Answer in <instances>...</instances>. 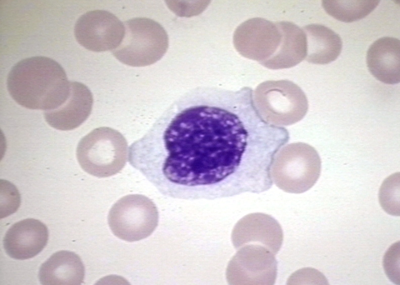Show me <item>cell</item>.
<instances>
[{"instance_id": "5b68a950", "label": "cell", "mask_w": 400, "mask_h": 285, "mask_svg": "<svg viewBox=\"0 0 400 285\" xmlns=\"http://www.w3.org/2000/svg\"><path fill=\"white\" fill-rule=\"evenodd\" d=\"M108 221L116 236L126 242H136L153 233L158 225L159 212L149 198L140 194H129L113 205Z\"/></svg>"}, {"instance_id": "8992f818", "label": "cell", "mask_w": 400, "mask_h": 285, "mask_svg": "<svg viewBox=\"0 0 400 285\" xmlns=\"http://www.w3.org/2000/svg\"><path fill=\"white\" fill-rule=\"evenodd\" d=\"M283 152L286 163L281 169L273 173L274 183L289 193L307 191L320 175L321 161L317 151L309 144L298 142L286 146Z\"/></svg>"}, {"instance_id": "2e32d148", "label": "cell", "mask_w": 400, "mask_h": 285, "mask_svg": "<svg viewBox=\"0 0 400 285\" xmlns=\"http://www.w3.org/2000/svg\"><path fill=\"white\" fill-rule=\"evenodd\" d=\"M379 200L382 209L388 214L399 216V173L384 180L379 191Z\"/></svg>"}, {"instance_id": "5bb4252c", "label": "cell", "mask_w": 400, "mask_h": 285, "mask_svg": "<svg viewBox=\"0 0 400 285\" xmlns=\"http://www.w3.org/2000/svg\"><path fill=\"white\" fill-rule=\"evenodd\" d=\"M306 36V60L316 64H326L335 61L342 50L340 36L323 25L311 24L303 28Z\"/></svg>"}, {"instance_id": "9a60e30c", "label": "cell", "mask_w": 400, "mask_h": 285, "mask_svg": "<svg viewBox=\"0 0 400 285\" xmlns=\"http://www.w3.org/2000/svg\"><path fill=\"white\" fill-rule=\"evenodd\" d=\"M380 1H322V7L328 14L344 22L362 19L371 13Z\"/></svg>"}, {"instance_id": "30bf717a", "label": "cell", "mask_w": 400, "mask_h": 285, "mask_svg": "<svg viewBox=\"0 0 400 285\" xmlns=\"http://www.w3.org/2000/svg\"><path fill=\"white\" fill-rule=\"evenodd\" d=\"M46 226L40 221L27 218L13 224L3 239L8 256L17 260L34 257L44 248L48 240Z\"/></svg>"}, {"instance_id": "7a4b0ae2", "label": "cell", "mask_w": 400, "mask_h": 285, "mask_svg": "<svg viewBox=\"0 0 400 285\" xmlns=\"http://www.w3.org/2000/svg\"><path fill=\"white\" fill-rule=\"evenodd\" d=\"M7 85L17 104L44 111L62 106L71 93V82L63 67L54 60L43 56L17 62L8 74Z\"/></svg>"}, {"instance_id": "7c38bea8", "label": "cell", "mask_w": 400, "mask_h": 285, "mask_svg": "<svg viewBox=\"0 0 400 285\" xmlns=\"http://www.w3.org/2000/svg\"><path fill=\"white\" fill-rule=\"evenodd\" d=\"M400 42L392 37H383L369 47L366 61L370 73L377 79L386 84L400 80Z\"/></svg>"}, {"instance_id": "ac0fdd59", "label": "cell", "mask_w": 400, "mask_h": 285, "mask_svg": "<svg viewBox=\"0 0 400 285\" xmlns=\"http://www.w3.org/2000/svg\"><path fill=\"white\" fill-rule=\"evenodd\" d=\"M395 244H393L385 253L383 260V265L385 273L387 276L393 282L395 283V276H396L395 272L399 275V252L395 256L396 252H394ZM399 249L396 250V252ZM398 278V277H397ZM399 279V278H398Z\"/></svg>"}, {"instance_id": "52a82bcc", "label": "cell", "mask_w": 400, "mask_h": 285, "mask_svg": "<svg viewBox=\"0 0 400 285\" xmlns=\"http://www.w3.org/2000/svg\"><path fill=\"white\" fill-rule=\"evenodd\" d=\"M275 254L259 244H246L229 261L226 279L231 284H273L277 271Z\"/></svg>"}, {"instance_id": "e0dca14e", "label": "cell", "mask_w": 400, "mask_h": 285, "mask_svg": "<svg viewBox=\"0 0 400 285\" xmlns=\"http://www.w3.org/2000/svg\"><path fill=\"white\" fill-rule=\"evenodd\" d=\"M288 283L292 281L293 284H328L325 277L317 270L307 268L300 269L291 275Z\"/></svg>"}, {"instance_id": "6da1fadb", "label": "cell", "mask_w": 400, "mask_h": 285, "mask_svg": "<svg viewBox=\"0 0 400 285\" xmlns=\"http://www.w3.org/2000/svg\"><path fill=\"white\" fill-rule=\"evenodd\" d=\"M289 138L262 114L251 88H210L166 111L140 137L139 150L145 173L163 195L213 200L269 189Z\"/></svg>"}, {"instance_id": "ba28073f", "label": "cell", "mask_w": 400, "mask_h": 285, "mask_svg": "<svg viewBox=\"0 0 400 285\" xmlns=\"http://www.w3.org/2000/svg\"><path fill=\"white\" fill-rule=\"evenodd\" d=\"M125 32L124 24L113 14L103 10L83 14L74 27L78 42L93 52L115 50L121 44Z\"/></svg>"}, {"instance_id": "4fadbf2b", "label": "cell", "mask_w": 400, "mask_h": 285, "mask_svg": "<svg viewBox=\"0 0 400 285\" xmlns=\"http://www.w3.org/2000/svg\"><path fill=\"white\" fill-rule=\"evenodd\" d=\"M85 273L79 256L73 252L62 250L53 254L41 265L38 274L41 284L79 285Z\"/></svg>"}, {"instance_id": "9c48e42d", "label": "cell", "mask_w": 400, "mask_h": 285, "mask_svg": "<svg viewBox=\"0 0 400 285\" xmlns=\"http://www.w3.org/2000/svg\"><path fill=\"white\" fill-rule=\"evenodd\" d=\"M231 239L237 250L246 244H259L276 254L282 246L283 234L280 225L274 218L256 213L244 216L237 222Z\"/></svg>"}, {"instance_id": "277c9868", "label": "cell", "mask_w": 400, "mask_h": 285, "mask_svg": "<svg viewBox=\"0 0 400 285\" xmlns=\"http://www.w3.org/2000/svg\"><path fill=\"white\" fill-rule=\"evenodd\" d=\"M125 35L118 47L112 51L121 63L143 67L160 60L169 46L168 34L157 21L147 18H135L124 24Z\"/></svg>"}, {"instance_id": "3957f363", "label": "cell", "mask_w": 400, "mask_h": 285, "mask_svg": "<svg viewBox=\"0 0 400 285\" xmlns=\"http://www.w3.org/2000/svg\"><path fill=\"white\" fill-rule=\"evenodd\" d=\"M128 150L127 141L121 133L111 127H101L81 139L76 157L85 172L97 177H107L123 169Z\"/></svg>"}, {"instance_id": "8fae6325", "label": "cell", "mask_w": 400, "mask_h": 285, "mask_svg": "<svg viewBox=\"0 0 400 285\" xmlns=\"http://www.w3.org/2000/svg\"><path fill=\"white\" fill-rule=\"evenodd\" d=\"M93 97L85 84L71 82V93L67 100L59 108L44 112L46 122L60 130H70L81 125L90 114Z\"/></svg>"}]
</instances>
